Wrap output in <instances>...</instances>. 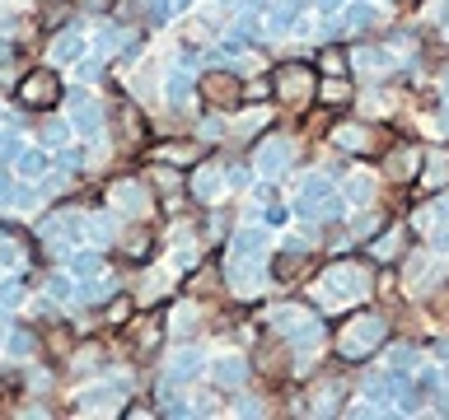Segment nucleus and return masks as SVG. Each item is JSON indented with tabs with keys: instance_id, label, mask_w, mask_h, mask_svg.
<instances>
[{
	"instance_id": "obj_1",
	"label": "nucleus",
	"mask_w": 449,
	"mask_h": 420,
	"mask_svg": "<svg viewBox=\"0 0 449 420\" xmlns=\"http://www.w3.org/2000/svg\"><path fill=\"white\" fill-rule=\"evenodd\" d=\"M52 94H56V79L52 75H43V79H28V84H23V99H28V103H38V99H52Z\"/></svg>"
},
{
	"instance_id": "obj_2",
	"label": "nucleus",
	"mask_w": 449,
	"mask_h": 420,
	"mask_svg": "<svg viewBox=\"0 0 449 420\" xmlns=\"http://www.w3.org/2000/svg\"><path fill=\"white\" fill-rule=\"evenodd\" d=\"M281 89H286V94H309V75H295V70H286V75H281Z\"/></svg>"
},
{
	"instance_id": "obj_3",
	"label": "nucleus",
	"mask_w": 449,
	"mask_h": 420,
	"mask_svg": "<svg viewBox=\"0 0 449 420\" xmlns=\"http://www.w3.org/2000/svg\"><path fill=\"white\" fill-rule=\"evenodd\" d=\"M323 70H347V56H342V52H328L323 56Z\"/></svg>"
}]
</instances>
